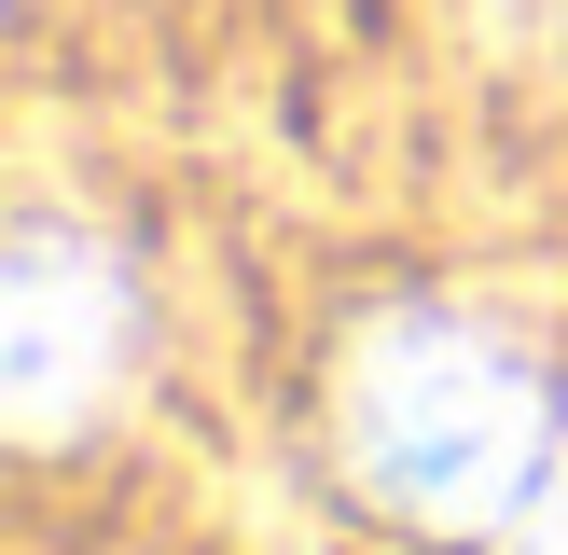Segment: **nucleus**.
Segmentation results:
<instances>
[{
    "mask_svg": "<svg viewBox=\"0 0 568 555\" xmlns=\"http://www.w3.org/2000/svg\"><path fill=\"white\" fill-rule=\"evenodd\" d=\"M347 472L416 527H499L527 486H555V403L514 333L403 305L347 347Z\"/></svg>",
    "mask_w": 568,
    "mask_h": 555,
    "instance_id": "f257e3e1",
    "label": "nucleus"
},
{
    "mask_svg": "<svg viewBox=\"0 0 568 555\" xmlns=\"http://www.w3.org/2000/svg\"><path fill=\"white\" fill-rule=\"evenodd\" d=\"M139 361V292L111 250H83L70 222H28L0 264V403L28 444H70L83 416L125 389Z\"/></svg>",
    "mask_w": 568,
    "mask_h": 555,
    "instance_id": "f03ea898",
    "label": "nucleus"
},
{
    "mask_svg": "<svg viewBox=\"0 0 568 555\" xmlns=\"http://www.w3.org/2000/svg\"><path fill=\"white\" fill-rule=\"evenodd\" d=\"M527 555H568V458H555V486H541V514H527Z\"/></svg>",
    "mask_w": 568,
    "mask_h": 555,
    "instance_id": "7ed1b4c3",
    "label": "nucleus"
}]
</instances>
